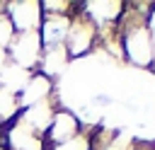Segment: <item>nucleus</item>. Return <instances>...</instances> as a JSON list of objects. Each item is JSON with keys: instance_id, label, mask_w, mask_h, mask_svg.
<instances>
[{"instance_id": "1", "label": "nucleus", "mask_w": 155, "mask_h": 150, "mask_svg": "<svg viewBox=\"0 0 155 150\" xmlns=\"http://www.w3.org/2000/svg\"><path fill=\"white\" fill-rule=\"evenodd\" d=\"M7 58L10 63L24 68V70H31L39 65V58H41V51H44V44H41V36L39 31H19L12 36V41L7 44Z\"/></svg>"}, {"instance_id": "2", "label": "nucleus", "mask_w": 155, "mask_h": 150, "mask_svg": "<svg viewBox=\"0 0 155 150\" xmlns=\"http://www.w3.org/2000/svg\"><path fill=\"white\" fill-rule=\"evenodd\" d=\"M5 17L10 19L15 34H19V31H39V27L44 22L41 2H7Z\"/></svg>"}, {"instance_id": "3", "label": "nucleus", "mask_w": 155, "mask_h": 150, "mask_svg": "<svg viewBox=\"0 0 155 150\" xmlns=\"http://www.w3.org/2000/svg\"><path fill=\"white\" fill-rule=\"evenodd\" d=\"M2 135L7 140L5 150H44V145H46L44 135H36L27 126H22L17 119L10 121L7 128H2Z\"/></svg>"}, {"instance_id": "4", "label": "nucleus", "mask_w": 155, "mask_h": 150, "mask_svg": "<svg viewBox=\"0 0 155 150\" xmlns=\"http://www.w3.org/2000/svg\"><path fill=\"white\" fill-rule=\"evenodd\" d=\"M17 121L22 126H27L29 131H34L36 135H46V131H48V126L53 121V109L48 106V102H39L34 106L22 109L19 116H17Z\"/></svg>"}, {"instance_id": "5", "label": "nucleus", "mask_w": 155, "mask_h": 150, "mask_svg": "<svg viewBox=\"0 0 155 150\" xmlns=\"http://www.w3.org/2000/svg\"><path fill=\"white\" fill-rule=\"evenodd\" d=\"M48 94H51V80L34 70L31 77H29V82H27L24 90L19 92V106L27 109V106H34V104H39V102H46Z\"/></svg>"}, {"instance_id": "6", "label": "nucleus", "mask_w": 155, "mask_h": 150, "mask_svg": "<svg viewBox=\"0 0 155 150\" xmlns=\"http://www.w3.org/2000/svg\"><path fill=\"white\" fill-rule=\"evenodd\" d=\"M75 133H78V121H75L70 114L58 111V114H53V121H51L44 140L48 138L51 143H65V140L75 138Z\"/></svg>"}, {"instance_id": "7", "label": "nucleus", "mask_w": 155, "mask_h": 150, "mask_svg": "<svg viewBox=\"0 0 155 150\" xmlns=\"http://www.w3.org/2000/svg\"><path fill=\"white\" fill-rule=\"evenodd\" d=\"M65 60H68V48H63V46H46V48L41 51L39 70H36V73H41L44 77L51 80V75H58V73L63 70Z\"/></svg>"}, {"instance_id": "8", "label": "nucleus", "mask_w": 155, "mask_h": 150, "mask_svg": "<svg viewBox=\"0 0 155 150\" xmlns=\"http://www.w3.org/2000/svg\"><path fill=\"white\" fill-rule=\"evenodd\" d=\"M29 77H31V70H24V68H19L15 63H7L5 70L0 73V87L19 97V92L24 90V85L29 82Z\"/></svg>"}, {"instance_id": "9", "label": "nucleus", "mask_w": 155, "mask_h": 150, "mask_svg": "<svg viewBox=\"0 0 155 150\" xmlns=\"http://www.w3.org/2000/svg\"><path fill=\"white\" fill-rule=\"evenodd\" d=\"M19 111H22V106H19V97L0 87V123H5V121H15V119L19 116Z\"/></svg>"}, {"instance_id": "10", "label": "nucleus", "mask_w": 155, "mask_h": 150, "mask_svg": "<svg viewBox=\"0 0 155 150\" xmlns=\"http://www.w3.org/2000/svg\"><path fill=\"white\" fill-rule=\"evenodd\" d=\"M12 36H15V29H12L10 19L0 17V48H7V44L12 41Z\"/></svg>"}, {"instance_id": "11", "label": "nucleus", "mask_w": 155, "mask_h": 150, "mask_svg": "<svg viewBox=\"0 0 155 150\" xmlns=\"http://www.w3.org/2000/svg\"><path fill=\"white\" fill-rule=\"evenodd\" d=\"M7 63H10V58H7V51H5V48H0V73L5 70V65H7Z\"/></svg>"}]
</instances>
